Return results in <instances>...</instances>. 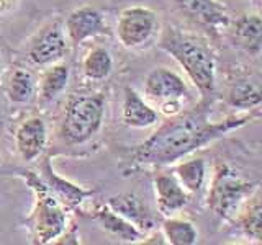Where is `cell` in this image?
<instances>
[{"mask_svg": "<svg viewBox=\"0 0 262 245\" xmlns=\"http://www.w3.org/2000/svg\"><path fill=\"white\" fill-rule=\"evenodd\" d=\"M249 119V114H234L223 121L211 122L207 113L200 110L180 114L161 126L138 147L136 160L149 165H169L231 131L243 128Z\"/></svg>", "mask_w": 262, "mask_h": 245, "instance_id": "6da1fadb", "label": "cell"}, {"mask_svg": "<svg viewBox=\"0 0 262 245\" xmlns=\"http://www.w3.org/2000/svg\"><path fill=\"white\" fill-rule=\"evenodd\" d=\"M159 46L185 70L202 95H210L216 84V62L210 47L200 38L169 28Z\"/></svg>", "mask_w": 262, "mask_h": 245, "instance_id": "7a4b0ae2", "label": "cell"}, {"mask_svg": "<svg viewBox=\"0 0 262 245\" xmlns=\"http://www.w3.org/2000/svg\"><path fill=\"white\" fill-rule=\"evenodd\" d=\"M254 190V183L236 175L228 165H220L208 191V208L220 219L229 220L237 217L241 206L251 198Z\"/></svg>", "mask_w": 262, "mask_h": 245, "instance_id": "3957f363", "label": "cell"}, {"mask_svg": "<svg viewBox=\"0 0 262 245\" xmlns=\"http://www.w3.org/2000/svg\"><path fill=\"white\" fill-rule=\"evenodd\" d=\"M102 95H79L68 105L61 134L69 144H84L97 134L103 119Z\"/></svg>", "mask_w": 262, "mask_h": 245, "instance_id": "277c9868", "label": "cell"}, {"mask_svg": "<svg viewBox=\"0 0 262 245\" xmlns=\"http://www.w3.org/2000/svg\"><path fill=\"white\" fill-rule=\"evenodd\" d=\"M28 185L36 191V208L33 214V226H35L36 240L39 243H48L59 237L66 227V214L51 191L48 190L43 180L28 172Z\"/></svg>", "mask_w": 262, "mask_h": 245, "instance_id": "5b68a950", "label": "cell"}, {"mask_svg": "<svg viewBox=\"0 0 262 245\" xmlns=\"http://www.w3.org/2000/svg\"><path fill=\"white\" fill-rule=\"evenodd\" d=\"M156 27H158V16L152 10L146 7H131L121 12L117 24V35L123 46L138 47L154 35Z\"/></svg>", "mask_w": 262, "mask_h": 245, "instance_id": "8992f818", "label": "cell"}, {"mask_svg": "<svg viewBox=\"0 0 262 245\" xmlns=\"http://www.w3.org/2000/svg\"><path fill=\"white\" fill-rule=\"evenodd\" d=\"M144 92L149 98L162 105L167 102H182L188 96V87L177 72L167 67H158L147 74Z\"/></svg>", "mask_w": 262, "mask_h": 245, "instance_id": "52a82bcc", "label": "cell"}, {"mask_svg": "<svg viewBox=\"0 0 262 245\" xmlns=\"http://www.w3.org/2000/svg\"><path fill=\"white\" fill-rule=\"evenodd\" d=\"M68 43L59 23L49 24L35 38L30 49V59L38 65H48L59 61L66 54Z\"/></svg>", "mask_w": 262, "mask_h": 245, "instance_id": "ba28073f", "label": "cell"}, {"mask_svg": "<svg viewBox=\"0 0 262 245\" xmlns=\"http://www.w3.org/2000/svg\"><path fill=\"white\" fill-rule=\"evenodd\" d=\"M156 203L162 216L170 217L185 208L188 201V191L180 185L176 175L159 174L154 178Z\"/></svg>", "mask_w": 262, "mask_h": 245, "instance_id": "9c48e42d", "label": "cell"}, {"mask_svg": "<svg viewBox=\"0 0 262 245\" xmlns=\"http://www.w3.org/2000/svg\"><path fill=\"white\" fill-rule=\"evenodd\" d=\"M231 38L234 44L248 56L256 57L262 53V16L244 13L233 21Z\"/></svg>", "mask_w": 262, "mask_h": 245, "instance_id": "30bf717a", "label": "cell"}, {"mask_svg": "<svg viewBox=\"0 0 262 245\" xmlns=\"http://www.w3.org/2000/svg\"><path fill=\"white\" fill-rule=\"evenodd\" d=\"M105 30L106 27L103 15L90 7H84L72 12L68 21H66V31H68V36L74 44H80L87 38L102 35Z\"/></svg>", "mask_w": 262, "mask_h": 245, "instance_id": "8fae6325", "label": "cell"}, {"mask_svg": "<svg viewBox=\"0 0 262 245\" xmlns=\"http://www.w3.org/2000/svg\"><path fill=\"white\" fill-rule=\"evenodd\" d=\"M16 147L25 162L39 157L46 145V126L39 118H30L16 131Z\"/></svg>", "mask_w": 262, "mask_h": 245, "instance_id": "7c38bea8", "label": "cell"}, {"mask_svg": "<svg viewBox=\"0 0 262 245\" xmlns=\"http://www.w3.org/2000/svg\"><path fill=\"white\" fill-rule=\"evenodd\" d=\"M123 121L129 128H149L159 121V114L152 106L147 105L131 87L125 88V103H123Z\"/></svg>", "mask_w": 262, "mask_h": 245, "instance_id": "4fadbf2b", "label": "cell"}, {"mask_svg": "<svg viewBox=\"0 0 262 245\" xmlns=\"http://www.w3.org/2000/svg\"><path fill=\"white\" fill-rule=\"evenodd\" d=\"M43 172H45V185L48 186V190L51 191V194L57 201L66 204V206L76 208L77 204H80L87 198V196H90V191L82 190L80 186L57 177L56 172L51 168V163L49 162H46L43 165Z\"/></svg>", "mask_w": 262, "mask_h": 245, "instance_id": "5bb4252c", "label": "cell"}, {"mask_svg": "<svg viewBox=\"0 0 262 245\" xmlns=\"http://www.w3.org/2000/svg\"><path fill=\"white\" fill-rule=\"evenodd\" d=\"M108 206L113 211H117L118 214H121L123 217L131 220L136 227L149 229L154 226V220L151 219L149 212L144 208L143 201L133 193L113 196V198L108 200Z\"/></svg>", "mask_w": 262, "mask_h": 245, "instance_id": "9a60e30c", "label": "cell"}, {"mask_svg": "<svg viewBox=\"0 0 262 245\" xmlns=\"http://www.w3.org/2000/svg\"><path fill=\"white\" fill-rule=\"evenodd\" d=\"M97 219L106 232H110L112 235L118 237V239L125 240V242H138L143 235L141 229L136 227L126 217L118 214L117 211L110 209L108 206L102 208L97 212Z\"/></svg>", "mask_w": 262, "mask_h": 245, "instance_id": "2e32d148", "label": "cell"}, {"mask_svg": "<svg viewBox=\"0 0 262 245\" xmlns=\"http://www.w3.org/2000/svg\"><path fill=\"white\" fill-rule=\"evenodd\" d=\"M184 7L192 18L207 27L216 28L221 24L226 27L229 23L225 8L218 5L215 0H184Z\"/></svg>", "mask_w": 262, "mask_h": 245, "instance_id": "e0dca14e", "label": "cell"}, {"mask_svg": "<svg viewBox=\"0 0 262 245\" xmlns=\"http://www.w3.org/2000/svg\"><path fill=\"white\" fill-rule=\"evenodd\" d=\"M68 80L69 70L64 64H56L53 67H49L39 84V103L49 105L53 100H56L59 93L64 92Z\"/></svg>", "mask_w": 262, "mask_h": 245, "instance_id": "ac0fdd59", "label": "cell"}, {"mask_svg": "<svg viewBox=\"0 0 262 245\" xmlns=\"http://www.w3.org/2000/svg\"><path fill=\"white\" fill-rule=\"evenodd\" d=\"M176 177L188 193H196L207 180V163L200 157L184 160L176 167Z\"/></svg>", "mask_w": 262, "mask_h": 245, "instance_id": "d6986e66", "label": "cell"}, {"mask_svg": "<svg viewBox=\"0 0 262 245\" xmlns=\"http://www.w3.org/2000/svg\"><path fill=\"white\" fill-rule=\"evenodd\" d=\"M162 235L170 245H195L199 242V231L190 220L172 216L162 223Z\"/></svg>", "mask_w": 262, "mask_h": 245, "instance_id": "ffe728a7", "label": "cell"}, {"mask_svg": "<svg viewBox=\"0 0 262 245\" xmlns=\"http://www.w3.org/2000/svg\"><path fill=\"white\" fill-rule=\"evenodd\" d=\"M228 103L237 110H252L262 105V87L256 82L243 80L231 87L228 93Z\"/></svg>", "mask_w": 262, "mask_h": 245, "instance_id": "44dd1931", "label": "cell"}, {"mask_svg": "<svg viewBox=\"0 0 262 245\" xmlns=\"http://www.w3.org/2000/svg\"><path fill=\"white\" fill-rule=\"evenodd\" d=\"M237 226L246 239L262 245V200L251 201L237 214Z\"/></svg>", "mask_w": 262, "mask_h": 245, "instance_id": "7402d4cb", "label": "cell"}, {"mask_svg": "<svg viewBox=\"0 0 262 245\" xmlns=\"http://www.w3.org/2000/svg\"><path fill=\"white\" fill-rule=\"evenodd\" d=\"M33 90H35V82L33 76L25 69H16L8 80L7 93L13 103H27L31 100Z\"/></svg>", "mask_w": 262, "mask_h": 245, "instance_id": "603a6c76", "label": "cell"}, {"mask_svg": "<svg viewBox=\"0 0 262 245\" xmlns=\"http://www.w3.org/2000/svg\"><path fill=\"white\" fill-rule=\"evenodd\" d=\"M113 61L110 53L103 47H95L89 53L84 61V74L87 79L102 80L112 72Z\"/></svg>", "mask_w": 262, "mask_h": 245, "instance_id": "cb8c5ba5", "label": "cell"}, {"mask_svg": "<svg viewBox=\"0 0 262 245\" xmlns=\"http://www.w3.org/2000/svg\"><path fill=\"white\" fill-rule=\"evenodd\" d=\"M8 2H12V0H0V4H2V5H7Z\"/></svg>", "mask_w": 262, "mask_h": 245, "instance_id": "d4e9b609", "label": "cell"}, {"mask_svg": "<svg viewBox=\"0 0 262 245\" xmlns=\"http://www.w3.org/2000/svg\"><path fill=\"white\" fill-rule=\"evenodd\" d=\"M0 74H2V67H0Z\"/></svg>", "mask_w": 262, "mask_h": 245, "instance_id": "484cf974", "label": "cell"}, {"mask_svg": "<svg viewBox=\"0 0 262 245\" xmlns=\"http://www.w3.org/2000/svg\"><path fill=\"white\" fill-rule=\"evenodd\" d=\"M260 2H262V0H260Z\"/></svg>", "mask_w": 262, "mask_h": 245, "instance_id": "4316f807", "label": "cell"}]
</instances>
